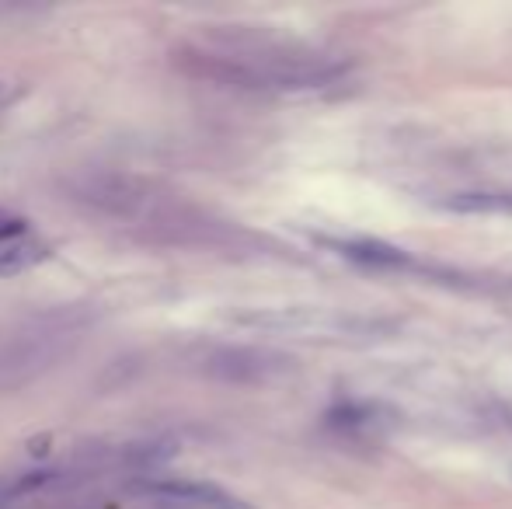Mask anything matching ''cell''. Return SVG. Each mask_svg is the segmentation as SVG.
Returning a JSON list of instances; mask_svg holds the SVG:
<instances>
[{"label": "cell", "instance_id": "cell-1", "mask_svg": "<svg viewBox=\"0 0 512 509\" xmlns=\"http://www.w3.org/2000/svg\"><path fill=\"white\" fill-rule=\"evenodd\" d=\"M203 70L241 88H321L345 74V63L324 56L279 53H203Z\"/></svg>", "mask_w": 512, "mask_h": 509}, {"label": "cell", "instance_id": "cell-2", "mask_svg": "<svg viewBox=\"0 0 512 509\" xmlns=\"http://www.w3.org/2000/svg\"><path fill=\"white\" fill-rule=\"evenodd\" d=\"M150 499H157L164 509H248L230 492L203 482H178V478H147L136 482Z\"/></svg>", "mask_w": 512, "mask_h": 509}, {"label": "cell", "instance_id": "cell-3", "mask_svg": "<svg viewBox=\"0 0 512 509\" xmlns=\"http://www.w3.org/2000/svg\"><path fill=\"white\" fill-rule=\"evenodd\" d=\"M49 255V248L39 238L25 234V238H14L7 245H0V276H18V272L39 265Z\"/></svg>", "mask_w": 512, "mask_h": 509}, {"label": "cell", "instance_id": "cell-4", "mask_svg": "<svg viewBox=\"0 0 512 509\" xmlns=\"http://www.w3.org/2000/svg\"><path fill=\"white\" fill-rule=\"evenodd\" d=\"M439 206L453 213H506L512 210V196L506 192H453Z\"/></svg>", "mask_w": 512, "mask_h": 509}, {"label": "cell", "instance_id": "cell-5", "mask_svg": "<svg viewBox=\"0 0 512 509\" xmlns=\"http://www.w3.org/2000/svg\"><path fill=\"white\" fill-rule=\"evenodd\" d=\"M342 252L356 262H366V265H384V269H394V265H405L408 255L401 248H391V245H377V241H356V245H342Z\"/></svg>", "mask_w": 512, "mask_h": 509}, {"label": "cell", "instance_id": "cell-6", "mask_svg": "<svg viewBox=\"0 0 512 509\" xmlns=\"http://www.w3.org/2000/svg\"><path fill=\"white\" fill-rule=\"evenodd\" d=\"M25 220L18 217H7V213H0V245H7V241L14 238H25Z\"/></svg>", "mask_w": 512, "mask_h": 509}]
</instances>
